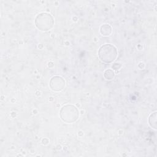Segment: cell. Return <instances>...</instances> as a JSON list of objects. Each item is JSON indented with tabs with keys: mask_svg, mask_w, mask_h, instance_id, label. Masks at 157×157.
<instances>
[{
	"mask_svg": "<svg viewBox=\"0 0 157 157\" xmlns=\"http://www.w3.org/2000/svg\"><path fill=\"white\" fill-rule=\"evenodd\" d=\"M59 116L61 119L66 123H74L78 118V110L74 105L66 104L61 108Z\"/></svg>",
	"mask_w": 157,
	"mask_h": 157,
	"instance_id": "cell-2",
	"label": "cell"
},
{
	"mask_svg": "<svg viewBox=\"0 0 157 157\" xmlns=\"http://www.w3.org/2000/svg\"><path fill=\"white\" fill-rule=\"evenodd\" d=\"M54 20L52 15L47 12L38 14L35 18V25L37 29L42 31L50 30L53 25Z\"/></svg>",
	"mask_w": 157,
	"mask_h": 157,
	"instance_id": "cell-3",
	"label": "cell"
},
{
	"mask_svg": "<svg viewBox=\"0 0 157 157\" xmlns=\"http://www.w3.org/2000/svg\"><path fill=\"white\" fill-rule=\"evenodd\" d=\"M100 33L104 36H109L112 33V28L108 24H104L100 28Z\"/></svg>",
	"mask_w": 157,
	"mask_h": 157,
	"instance_id": "cell-5",
	"label": "cell"
},
{
	"mask_svg": "<svg viewBox=\"0 0 157 157\" xmlns=\"http://www.w3.org/2000/svg\"><path fill=\"white\" fill-rule=\"evenodd\" d=\"M117 48L112 44H106L102 45L99 49L98 56L100 60L105 63L109 64L114 61L117 56Z\"/></svg>",
	"mask_w": 157,
	"mask_h": 157,
	"instance_id": "cell-1",
	"label": "cell"
},
{
	"mask_svg": "<svg viewBox=\"0 0 157 157\" xmlns=\"http://www.w3.org/2000/svg\"><path fill=\"white\" fill-rule=\"evenodd\" d=\"M104 77L106 80H112L115 77V73L112 69H107L104 73Z\"/></svg>",
	"mask_w": 157,
	"mask_h": 157,
	"instance_id": "cell-7",
	"label": "cell"
},
{
	"mask_svg": "<svg viewBox=\"0 0 157 157\" xmlns=\"http://www.w3.org/2000/svg\"><path fill=\"white\" fill-rule=\"evenodd\" d=\"M156 112H155L152 113L148 118V123L150 126L155 129H156Z\"/></svg>",
	"mask_w": 157,
	"mask_h": 157,
	"instance_id": "cell-6",
	"label": "cell"
},
{
	"mask_svg": "<svg viewBox=\"0 0 157 157\" xmlns=\"http://www.w3.org/2000/svg\"><path fill=\"white\" fill-rule=\"evenodd\" d=\"M50 88L55 91H60L64 88L65 80L61 76H53L49 82Z\"/></svg>",
	"mask_w": 157,
	"mask_h": 157,
	"instance_id": "cell-4",
	"label": "cell"
}]
</instances>
